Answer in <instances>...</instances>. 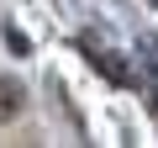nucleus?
I'll return each instance as SVG.
<instances>
[{
  "mask_svg": "<svg viewBox=\"0 0 158 148\" xmlns=\"http://www.w3.org/2000/svg\"><path fill=\"white\" fill-rule=\"evenodd\" d=\"M11 116H21V85L0 74V122H11Z\"/></svg>",
  "mask_w": 158,
  "mask_h": 148,
  "instance_id": "obj_1",
  "label": "nucleus"
},
{
  "mask_svg": "<svg viewBox=\"0 0 158 148\" xmlns=\"http://www.w3.org/2000/svg\"><path fill=\"white\" fill-rule=\"evenodd\" d=\"M85 53H90V63H95V69H100V74H111V80H116V85H121V80H127V69H121V63H116V58H106V53H95V48H85Z\"/></svg>",
  "mask_w": 158,
  "mask_h": 148,
  "instance_id": "obj_2",
  "label": "nucleus"
}]
</instances>
